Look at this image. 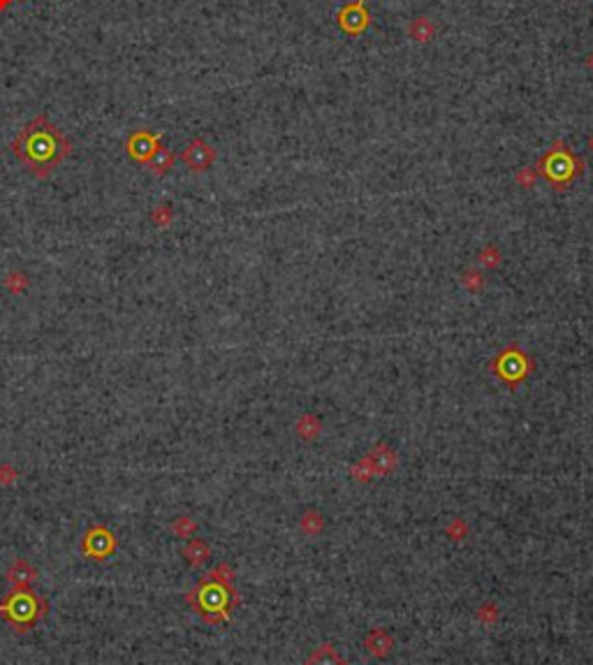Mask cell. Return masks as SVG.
I'll use <instances>...</instances> for the list:
<instances>
[{"label":"cell","instance_id":"obj_15","mask_svg":"<svg viewBox=\"0 0 593 665\" xmlns=\"http://www.w3.org/2000/svg\"><path fill=\"white\" fill-rule=\"evenodd\" d=\"M584 63H586V67H589V70L593 72V54H589V56H586Z\"/></svg>","mask_w":593,"mask_h":665},{"label":"cell","instance_id":"obj_2","mask_svg":"<svg viewBox=\"0 0 593 665\" xmlns=\"http://www.w3.org/2000/svg\"><path fill=\"white\" fill-rule=\"evenodd\" d=\"M47 612V602L28 589H15L8 600L0 602V616L15 626L17 633H28Z\"/></svg>","mask_w":593,"mask_h":665},{"label":"cell","instance_id":"obj_11","mask_svg":"<svg viewBox=\"0 0 593 665\" xmlns=\"http://www.w3.org/2000/svg\"><path fill=\"white\" fill-rule=\"evenodd\" d=\"M172 165H174V154H172L169 149H158L156 154H153V158L147 163V167L153 172L156 176H162V174H167V172L172 170Z\"/></svg>","mask_w":593,"mask_h":665},{"label":"cell","instance_id":"obj_17","mask_svg":"<svg viewBox=\"0 0 593 665\" xmlns=\"http://www.w3.org/2000/svg\"><path fill=\"white\" fill-rule=\"evenodd\" d=\"M589 149H591V154H593V135L589 137Z\"/></svg>","mask_w":593,"mask_h":665},{"label":"cell","instance_id":"obj_3","mask_svg":"<svg viewBox=\"0 0 593 665\" xmlns=\"http://www.w3.org/2000/svg\"><path fill=\"white\" fill-rule=\"evenodd\" d=\"M230 598H232V589L220 577V568H216L209 577L199 582V586L190 596V600L195 602L202 616H206L209 621L223 619L227 614V607H230Z\"/></svg>","mask_w":593,"mask_h":665},{"label":"cell","instance_id":"obj_16","mask_svg":"<svg viewBox=\"0 0 593 665\" xmlns=\"http://www.w3.org/2000/svg\"><path fill=\"white\" fill-rule=\"evenodd\" d=\"M10 3H12V0H0V10H5V8H8Z\"/></svg>","mask_w":593,"mask_h":665},{"label":"cell","instance_id":"obj_8","mask_svg":"<svg viewBox=\"0 0 593 665\" xmlns=\"http://www.w3.org/2000/svg\"><path fill=\"white\" fill-rule=\"evenodd\" d=\"M181 161L188 165V170L192 172H204L209 170L213 161H216V151H213L211 144H206L204 140H192L188 147L183 149Z\"/></svg>","mask_w":593,"mask_h":665},{"label":"cell","instance_id":"obj_13","mask_svg":"<svg viewBox=\"0 0 593 665\" xmlns=\"http://www.w3.org/2000/svg\"><path fill=\"white\" fill-rule=\"evenodd\" d=\"M480 260H482V265H487V267L499 265V251H496V246H487L485 251H482Z\"/></svg>","mask_w":593,"mask_h":665},{"label":"cell","instance_id":"obj_6","mask_svg":"<svg viewBox=\"0 0 593 665\" xmlns=\"http://www.w3.org/2000/svg\"><path fill=\"white\" fill-rule=\"evenodd\" d=\"M81 550H84L88 559L105 561L107 557H112L114 550H116V538H114L112 531L105 529V526H93V529L86 533Z\"/></svg>","mask_w":593,"mask_h":665},{"label":"cell","instance_id":"obj_12","mask_svg":"<svg viewBox=\"0 0 593 665\" xmlns=\"http://www.w3.org/2000/svg\"><path fill=\"white\" fill-rule=\"evenodd\" d=\"M183 557L190 561L192 566H202L206 559H209V545L202 543V540H190L183 550Z\"/></svg>","mask_w":593,"mask_h":665},{"label":"cell","instance_id":"obj_14","mask_svg":"<svg viewBox=\"0 0 593 665\" xmlns=\"http://www.w3.org/2000/svg\"><path fill=\"white\" fill-rule=\"evenodd\" d=\"M517 181H519V186H524V188H531L533 181H535V174L531 170H521L519 176H517Z\"/></svg>","mask_w":593,"mask_h":665},{"label":"cell","instance_id":"obj_1","mask_svg":"<svg viewBox=\"0 0 593 665\" xmlns=\"http://www.w3.org/2000/svg\"><path fill=\"white\" fill-rule=\"evenodd\" d=\"M70 151H72L70 140H67L53 123H49V119H47L44 114H40L31 123H26L22 133L12 142V154L37 179L49 176L51 172L70 156Z\"/></svg>","mask_w":593,"mask_h":665},{"label":"cell","instance_id":"obj_7","mask_svg":"<svg viewBox=\"0 0 593 665\" xmlns=\"http://www.w3.org/2000/svg\"><path fill=\"white\" fill-rule=\"evenodd\" d=\"M128 156L135 158L137 163L147 165L158 149H160V135H151L147 130H137L135 135H130V140L126 142Z\"/></svg>","mask_w":593,"mask_h":665},{"label":"cell","instance_id":"obj_10","mask_svg":"<svg viewBox=\"0 0 593 665\" xmlns=\"http://www.w3.org/2000/svg\"><path fill=\"white\" fill-rule=\"evenodd\" d=\"M37 577V570L33 566H28L26 561H15L12 568L8 570V580L12 582V586L15 589H28L33 582Z\"/></svg>","mask_w":593,"mask_h":665},{"label":"cell","instance_id":"obj_9","mask_svg":"<svg viewBox=\"0 0 593 665\" xmlns=\"http://www.w3.org/2000/svg\"><path fill=\"white\" fill-rule=\"evenodd\" d=\"M436 24L431 22L429 17H415L408 24V38L417 44H426L436 38Z\"/></svg>","mask_w":593,"mask_h":665},{"label":"cell","instance_id":"obj_4","mask_svg":"<svg viewBox=\"0 0 593 665\" xmlns=\"http://www.w3.org/2000/svg\"><path fill=\"white\" fill-rule=\"evenodd\" d=\"M582 167H584L582 161H577L563 142H556L540 161V174L544 179H549L556 188L568 186L572 179L582 172Z\"/></svg>","mask_w":593,"mask_h":665},{"label":"cell","instance_id":"obj_5","mask_svg":"<svg viewBox=\"0 0 593 665\" xmlns=\"http://www.w3.org/2000/svg\"><path fill=\"white\" fill-rule=\"evenodd\" d=\"M336 24H339V28L343 33L360 38L371 26V12L367 8V0H355V3L343 5L339 15H336Z\"/></svg>","mask_w":593,"mask_h":665}]
</instances>
